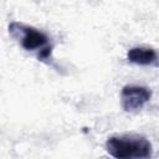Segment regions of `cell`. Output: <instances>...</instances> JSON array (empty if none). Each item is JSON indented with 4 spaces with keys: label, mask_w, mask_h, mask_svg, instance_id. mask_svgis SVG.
<instances>
[{
    "label": "cell",
    "mask_w": 159,
    "mask_h": 159,
    "mask_svg": "<svg viewBox=\"0 0 159 159\" xmlns=\"http://www.w3.org/2000/svg\"><path fill=\"white\" fill-rule=\"evenodd\" d=\"M127 60L134 65L139 66H149L157 63L158 53L154 48L147 46H137L132 47L127 52Z\"/></svg>",
    "instance_id": "4"
},
{
    "label": "cell",
    "mask_w": 159,
    "mask_h": 159,
    "mask_svg": "<svg viewBox=\"0 0 159 159\" xmlns=\"http://www.w3.org/2000/svg\"><path fill=\"white\" fill-rule=\"evenodd\" d=\"M9 34L25 51L35 52L41 61L50 60L52 45L48 35L42 30L20 21H12L9 24Z\"/></svg>",
    "instance_id": "1"
},
{
    "label": "cell",
    "mask_w": 159,
    "mask_h": 159,
    "mask_svg": "<svg viewBox=\"0 0 159 159\" xmlns=\"http://www.w3.org/2000/svg\"><path fill=\"white\" fill-rule=\"evenodd\" d=\"M106 150L116 159H149L153 154L152 143L143 135H112L106 142Z\"/></svg>",
    "instance_id": "2"
},
{
    "label": "cell",
    "mask_w": 159,
    "mask_h": 159,
    "mask_svg": "<svg viewBox=\"0 0 159 159\" xmlns=\"http://www.w3.org/2000/svg\"><path fill=\"white\" fill-rule=\"evenodd\" d=\"M152 89L145 86L127 84L120 92V104L125 112L140 111L152 98Z\"/></svg>",
    "instance_id": "3"
}]
</instances>
